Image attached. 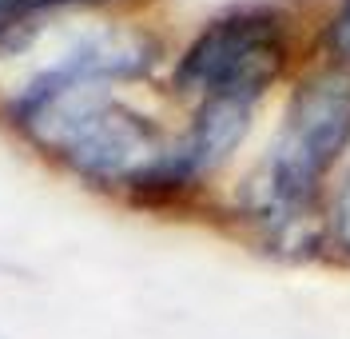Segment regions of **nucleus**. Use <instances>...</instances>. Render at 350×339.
Wrapping results in <instances>:
<instances>
[{
  "instance_id": "3",
  "label": "nucleus",
  "mask_w": 350,
  "mask_h": 339,
  "mask_svg": "<svg viewBox=\"0 0 350 339\" xmlns=\"http://www.w3.org/2000/svg\"><path fill=\"white\" fill-rule=\"evenodd\" d=\"M327 48L338 56V60H347L350 64V0L338 4V12L330 16L327 24Z\"/></svg>"
},
{
  "instance_id": "4",
  "label": "nucleus",
  "mask_w": 350,
  "mask_h": 339,
  "mask_svg": "<svg viewBox=\"0 0 350 339\" xmlns=\"http://www.w3.org/2000/svg\"><path fill=\"white\" fill-rule=\"evenodd\" d=\"M76 4H108V0H21V16L48 12V8H76Z\"/></svg>"
},
{
  "instance_id": "2",
  "label": "nucleus",
  "mask_w": 350,
  "mask_h": 339,
  "mask_svg": "<svg viewBox=\"0 0 350 339\" xmlns=\"http://www.w3.org/2000/svg\"><path fill=\"white\" fill-rule=\"evenodd\" d=\"M286 24L271 8H239L211 21L175 64L172 84L199 100H247L255 104L286 68Z\"/></svg>"
},
{
  "instance_id": "6",
  "label": "nucleus",
  "mask_w": 350,
  "mask_h": 339,
  "mask_svg": "<svg viewBox=\"0 0 350 339\" xmlns=\"http://www.w3.org/2000/svg\"><path fill=\"white\" fill-rule=\"evenodd\" d=\"M21 16V0H0V28Z\"/></svg>"
},
{
  "instance_id": "1",
  "label": "nucleus",
  "mask_w": 350,
  "mask_h": 339,
  "mask_svg": "<svg viewBox=\"0 0 350 339\" xmlns=\"http://www.w3.org/2000/svg\"><path fill=\"white\" fill-rule=\"evenodd\" d=\"M350 144V80L319 76L295 92L286 124L259 176V208L295 224L314 203V188Z\"/></svg>"
},
{
  "instance_id": "5",
  "label": "nucleus",
  "mask_w": 350,
  "mask_h": 339,
  "mask_svg": "<svg viewBox=\"0 0 350 339\" xmlns=\"http://www.w3.org/2000/svg\"><path fill=\"white\" fill-rule=\"evenodd\" d=\"M334 227H338V240H342V244H347V251H350V184H347V192H342V200H338Z\"/></svg>"
}]
</instances>
